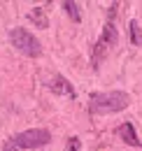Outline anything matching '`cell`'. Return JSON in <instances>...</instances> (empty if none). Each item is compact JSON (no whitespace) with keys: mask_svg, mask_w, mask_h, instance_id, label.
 <instances>
[{"mask_svg":"<svg viewBox=\"0 0 142 151\" xmlns=\"http://www.w3.org/2000/svg\"><path fill=\"white\" fill-rule=\"evenodd\" d=\"M47 86H49L56 95H68V98H75V88H72V84L65 79V77H61V75L51 77V79L47 81Z\"/></svg>","mask_w":142,"mask_h":151,"instance_id":"5","label":"cell"},{"mask_svg":"<svg viewBox=\"0 0 142 151\" xmlns=\"http://www.w3.org/2000/svg\"><path fill=\"white\" fill-rule=\"evenodd\" d=\"M63 7H65V12L70 14V19L75 21V23H79V19H82V14H79V5H77V2H72V0H65V2H63Z\"/></svg>","mask_w":142,"mask_h":151,"instance_id":"8","label":"cell"},{"mask_svg":"<svg viewBox=\"0 0 142 151\" xmlns=\"http://www.w3.org/2000/svg\"><path fill=\"white\" fill-rule=\"evenodd\" d=\"M117 132L121 135V139H124L126 144H130V147H140V137H138V132H135V128H133V123H121L119 128H117Z\"/></svg>","mask_w":142,"mask_h":151,"instance_id":"6","label":"cell"},{"mask_svg":"<svg viewBox=\"0 0 142 151\" xmlns=\"http://www.w3.org/2000/svg\"><path fill=\"white\" fill-rule=\"evenodd\" d=\"M5 151H19V147L14 144V142H12V139H9V142L5 144Z\"/></svg>","mask_w":142,"mask_h":151,"instance_id":"11","label":"cell"},{"mask_svg":"<svg viewBox=\"0 0 142 151\" xmlns=\"http://www.w3.org/2000/svg\"><path fill=\"white\" fill-rule=\"evenodd\" d=\"M130 42H133L135 47L142 44V28H140L138 21H130Z\"/></svg>","mask_w":142,"mask_h":151,"instance_id":"9","label":"cell"},{"mask_svg":"<svg viewBox=\"0 0 142 151\" xmlns=\"http://www.w3.org/2000/svg\"><path fill=\"white\" fill-rule=\"evenodd\" d=\"M68 151H82V142H79V137H70V139H68Z\"/></svg>","mask_w":142,"mask_h":151,"instance_id":"10","label":"cell"},{"mask_svg":"<svg viewBox=\"0 0 142 151\" xmlns=\"http://www.w3.org/2000/svg\"><path fill=\"white\" fill-rule=\"evenodd\" d=\"M44 9H47V7L42 5V7H35V9L30 12V21L35 23L37 28H47V26H49V21H47V17H44Z\"/></svg>","mask_w":142,"mask_h":151,"instance_id":"7","label":"cell"},{"mask_svg":"<svg viewBox=\"0 0 142 151\" xmlns=\"http://www.w3.org/2000/svg\"><path fill=\"white\" fill-rule=\"evenodd\" d=\"M130 98L121 91H109V93H93L89 100V109L91 114H112V112H121L128 107Z\"/></svg>","mask_w":142,"mask_h":151,"instance_id":"1","label":"cell"},{"mask_svg":"<svg viewBox=\"0 0 142 151\" xmlns=\"http://www.w3.org/2000/svg\"><path fill=\"white\" fill-rule=\"evenodd\" d=\"M49 139H51V135L44 128H30V130H23L12 137V142L19 149H40V147L49 144Z\"/></svg>","mask_w":142,"mask_h":151,"instance_id":"4","label":"cell"},{"mask_svg":"<svg viewBox=\"0 0 142 151\" xmlns=\"http://www.w3.org/2000/svg\"><path fill=\"white\" fill-rule=\"evenodd\" d=\"M117 40H119V33H117V28H114V23L109 21L105 23V28H103V35L100 40L96 42V47H93V68H98L100 63H103V58L112 51V47L117 44Z\"/></svg>","mask_w":142,"mask_h":151,"instance_id":"3","label":"cell"},{"mask_svg":"<svg viewBox=\"0 0 142 151\" xmlns=\"http://www.w3.org/2000/svg\"><path fill=\"white\" fill-rule=\"evenodd\" d=\"M9 40H12V44L17 47L21 54H26V56H30V58H37L42 54L40 40L35 35H30V30H26V28H14L9 33Z\"/></svg>","mask_w":142,"mask_h":151,"instance_id":"2","label":"cell"}]
</instances>
